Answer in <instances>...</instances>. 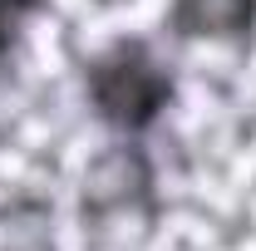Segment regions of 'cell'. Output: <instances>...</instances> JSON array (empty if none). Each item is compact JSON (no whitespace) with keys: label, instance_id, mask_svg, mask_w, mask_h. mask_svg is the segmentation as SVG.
<instances>
[{"label":"cell","instance_id":"obj_1","mask_svg":"<svg viewBox=\"0 0 256 251\" xmlns=\"http://www.w3.org/2000/svg\"><path fill=\"white\" fill-rule=\"evenodd\" d=\"M79 94L104 138H148L178 108V64L143 34H118L98 44L79 69Z\"/></svg>","mask_w":256,"mask_h":251},{"label":"cell","instance_id":"obj_2","mask_svg":"<svg viewBox=\"0 0 256 251\" xmlns=\"http://www.w3.org/2000/svg\"><path fill=\"white\" fill-rule=\"evenodd\" d=\"M74 212H79V232L94 242H118L124 232L153 236L162 217V192L148 138H104L79 172Z\"/></svg>","mask_w":256,"mask_h":251},{"label":"cell","instance_id":"obj_3","mask_svg":"<svg viewBox=\"0 0 256 251\" xmlns=\"http://www.w3.org/2000/svg\"><path fill=\"white\" fill-rule=\"evenodd\" d=\"M162 30L172 44L252 50L256 44V0H168Z\"/></svg>","mask_w":256,"mask_h":251},{"label":"cell","instance_id":"obj_4","mask_svg":"<svg viewBox=\"0 0 256 251\" xmlns=\"http://www.w3.org/2000/svg\"><path fill=\"white\" fill-rule=\"evenodd\" d=\"M0 251H64L54 236V222L40 202H20L0 222Z\"/></svg>","mask_w":256,"mask_h":251},{"label":"cell","instance_id":"obj_5","mask_svg":"<svg viewBox=\"0 0 256 251\" xmlns=\"http://www.w3.org/2000/svg\"><path fill=\"white\" fill-rule=\"evenodd\" d=\"M40 15H50V0H0V74H10L20 64L30 25Z\"/></svg>","mask_w":256,"mask_h":251}]
</instances>
